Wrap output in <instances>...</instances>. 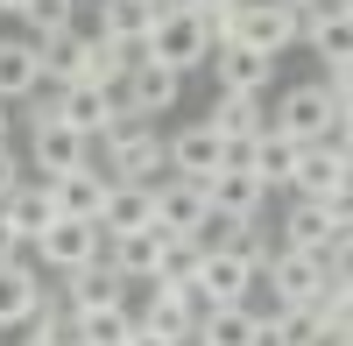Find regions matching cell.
<instances>
[{"label": "cell", "mask_w": 353, "mask_h": 346, "mask_svg": "<svg viewBox=\"0 0 353 346\" xmlns=\"http://www.w3.org/2000/svg\"><path fill=\"white\" fill-rule=\"evenodd\" d=\"M261 262H269V241H261L254 226L241 241H226V247H205V262H198V304L205 311H212V304H254Z\"/></svg>", "instance_id": "obj_1"}, {"label": "cell", "mask_w": 353, "mask_h": 346, "mask_svg": "<svg viewBox=\"0 0 353 346\" xmlns=\"http://www.w3.org/2000/svg\"><path fill=\"white\" fill-rule=\"evenodd\" d=\"M92 163L106 170L113 184H156L163 177V134H156V121H113L99 141H92Z\"/></svg>", "instance_id": "obj_2"}, {"label": "cell", "mask_w": 353, "mask_h": 346, "mask_svg": "<svg viewBox=\"0 0 353 346\" xmlns=\"http://www.w3.org/2000/svg\"><path fill=\"white\" fill-rule=\"evenodd\" d=\"M339 121H353V106H339L332 92H325V85H318V78H304V85H290V92L269 106V128H283L290 141H304V149H311V141H325Z\"/></svg>", "instance_id": "obj_3"}, {"label": "cell", "mask_w": 353, "mask_h": 346, "mask_svg": "<svg viewBox=\"0 0 353 346\" xmlns=\"http://www.w3.org/2000/svg\"><path fill=\"white\" fill-rule=\"evenodd\" d=\"M141 57H149V64H170L176 78L205 71V57H212V43H205V21H198L191 8H163V14L149 21V36H141Z\"/></svg>", "instance_id": "obj_4"}, {"label": "cell", "mask_w": 353, "mask_h": 346, "mask_svg": "<svg viewBox=\"0 0 353 346\" xmlns=\"http://www.w3.org/2000/svg\"><path fill=\"white\" fill-rule=\"evenodd\" d=\"M353 226V198H290V212H283V241L276 247H304V254H325L339 234Z\"/></svg>", "instance_id": "obj_5"}, {"label": "cell", "mask_w": 353, "mask_h": 346, "mask_svg": "<svg viewBox=\"0 0 353 346\" xmlns=\"http://www.w3.org/2000/svg\"><path fill=\"white\" fill-rule=\"evenodd\" d=\"M226 43L283 57L290 43H297V8H283V0H233V8H226Z\"/></svg>", "instance_id": "obj_6"}, {"label": "cell", "mask_w": 353, "mask_h": 346, "mask_svg": "<svg viewBox=\"0 0 353 346\" xmlns=\"http://www.w3.org/2000/svg\"><path fill=\"white\" fill-rule=\"evenodd\" d=\"M50 106H57V121H64L71 134H85V141H99L113 121H134V113L121 106V85H113V92H106V85H50Z\"/></svg>", "instance_id": "obj_7"}, {"label": "cell", "mask_w": 353, "mask_h": 346, "mask_svg": "<svg viewBox=\"0 0 353 346\" xmlns=\"http://www.w3.org/2000/svg\"><path fill=\"white\" fill-rule=\"evenodd\" d=\"M261 283H269V304H254L261 318L283 304H311L318 283H325V254H304V247H269V262H261Z\"/></svg>", "instance_id": "obj_8"}, {"label": "cell", "mask_w": 353, "mask_h": 346, "mask_svg": "<svg viewBox=\"0 0 353 346\" xmlns=\"http://www.w3.org/2000/svg\"><path fill=\"white\" fill-rule=\"evenodd\" d=\"M106 247V234H99V219H64L57 212L43 234H36V247H28V262L36 269H50V276H64V269H85L92 254Z\"/></svg>", "instance_id": "obj_9"}, {"label": "cell", "mask_w": 353, "mask_h": 346, "mask_svg": "<svg viewBox=\"0 0 353 346\" xmlns=\"http://www.w3.org/2000/svg\"><path fill=\"white\" fill-rule=\"evenodd\" d=\"M198 290L191 283H149V297H141L134 311V325L141 332H156V339H176V346H191V325H198Z\"/></svg>", "instance_id": "obj_10"}, {"label": "cell", "mask_w": 353, "mask_h": 346, "mask_svg": "<svg viewBox=\"0 0 353 346\" xmlns=\"http://www.w3.org/2000/svg\"><path fill=\"white\" fill-rule=\"evenodd\" d=\"M78 163H92V141L57 121V106L43 113V121H28V177H64V170H78Z\"/></svg>", "instance_id": "obj_11"}, {"label": "cell", "mask_w": 353, "mask_h": 346, "mask_svg": "<svg viewBox=\"0 0 353 346\" xmlns=\"http://www.w3.org/2000/svg\"><path fill=\"white\" fill-rule=\"evenodd\" d=\"M353 184V149H339V141H311V149H297V170H290V198H339Z\"/></svg>", "instance_id": "obj_12"}, {"label": "cell", "mask_w": 353, "mask_h": 346, "mask_svg": "<svg viewBox=\"0 0 353 346\" xmlns=\"http://www.w3.org/2000/svg\"><path fill=\"white\" fill-rule=\"evenodd\" d=\"M50 290H57V304H64V311H106V304H128V283H121V269H113L106 254H92L85 269H64Z\"/></svg>", "instance_id": "obj_13"}, {"label": "cell", "mask_w": 353, "mask_h": 346, "mask_svg": "<svg viewBox=\"0 0 353 346\" xmlns=\"http://www.w3.org/2000/svg\"><path fill=\"white\" fill-rule=\"evenodd\" d=\"M176 99H184V78H176L170 64H149V57H134L128 78H121V106L134 113V121H156V113H170Z\"/></svg>", "instance_id": "obj_14"}, {"label": "cell", "mask_w": 353, "mask_h": 346, "mask_svg": "<svg viewBox=\"0 0 353 346\" xmlns=\"http://www.w3.org/2000/svg\"><path fill=\"white\" fill-rule=\"evenodd\" d=\"M163 163H170V177L205 184V177H219V170H226V141L205 128V121H191V128H176V134L163 141Z\"/></svg>", "instance_id": "obj_15"}, {"label": "cell", "mask_w": 353, "mask_h": 346, "mask_svg": "<svg viewBox=\"0 0 353 346\" xmlns=\"http://www.w3.org/2000/svg\"><path fill=\"white\" fill-rule=\"evenodd\" d=\"M205 71L219 78V92H261V99H269L276 57H261V50H248V43H219L212 57H205Z\"/></svg>", "instance_id": "obj_16"}, {"label": "cell", "mask_w": 353, "mask_h": 346, "mask_svg": "<svg viewBox=\"0 0 353 346\" xmlns=\"http://www.w3.org/2000/svg\"><path fill=\"white\" fill-rule=\"evenodd\" d=\"M43 269L28 262V254H14V262H0V332H21L28 318H36V304H43Z\"/></svg>", "instance_id": "obj_17"}, {"label": "cell", "mask_w": 353, "mask_h": 346, "mask_svg": "<svg viewBox=\"0 0 353 346\" xmlns=\"http://www.w3.org/2000/svg\"><path fill=\"white\" fill-rule=\"evenodd\" d=\"M205 205L219 219H233V226H254L261 205H269V191H261L254 170H219V177H205Z\"/></svg>", "instance_id": "obj_18"}, {"label": "cell", "mask_w": 353, "mask_h": 346, "mask_svg": "<svg viewBox=\"0 0 353 346\" xmlns=\"http://www.w3.org/2000/svg\"><path fill=\"white\" fill-rule=\"evenodd\" d=\"M205 212H212V205H205V184L170 177V170L156 177V226H163V234H198Z\"/></svg>", "instance_id": "obj_19"}, {"label": "cell", "mask_w": 353, "mask_h": 346, "mask_svg": "<svg viewBox=\"0 0 353 346\" xmlns=\"http://www.w3.org/2000/svg\"><path fill=\"white\" fill-rule=\"evenodd\" d=\"M141 226H156V184H106L99 198V234H141Z\"/></svg>", "instance_id": "obj_20"}, {"label": "cell", "mask_w": 353, "mask_h": 346, "mask_svg": "<svg viewBox=\"0 0 353 346\" xmlns=\"http://www.w3.org/2000/svg\"><path fill=\"white\" fill-rule=\"evenodd\" d=\"M50 184V205L64 212V219H99V198H106V170L99 163H78V170H64V177H43Z\"/></svg>", "instance_id": "obj_21"}, {"label": "cell", "mask_w": 353, "mask_h": 346, "mask_svg": "<svg viewBox=\"0 0 353 346\" xmlns=\"http://www.w3.org/2000/svg\"><path fill=\"white\" fill-rule=\"evenodd\" d=\"M205 128H212L226 149H233V141H254L261 128H269V99H261V92H219L212 113H205Z\"/></svg>", "instance_id": "obj_22"}, {"label": "cell", "mask_w": 353, "mask_h": 346, "mask_svg": "<svg viewBox=\"0 0 353 346\" xmlns=\"http://www.w3.org/2000/svg\"><path fill=\"white\" fill-rule=\"evenodd\" d=\"M254 339H261V311L254 304H212L191 325V346H254Z\"/></svg>", "instance_id": "obj_23"}, {"label": "cell", "mask_w": 353, "mask_h": 346, "mask_svg": "<svg viewBox=\"0 0 353 346\" xmlns=\"http://www.w3.org/2000/svg\"><path fill=\"white\" fill-rule=\"evenodd\" d=\"M0 219L14 226V241H21V247H36V234L57 219V205H50V184H43V177H21L8 198H0Z\"/></svg>", "instance_id": "obj_24"}, {"label": "cell", "mask_w": 353, "mask_h": 346, "mask_svg": "<svg viewBox=\"0 0 353 346\" xmlns=\"http://www.w3.org/2000/svg\"><path fill=\"white\" fill-rule=\"evenodd\" d=\"M36 85H43V50H36V36H0V99L21 106Z\"/></svg>", "instance_id": "obj_25"}, {"label": "cell", "mask_w": 353, "mask_h": 346, "mask_svg": "<svg viewBox=\"0 0 353 346\" xmlns=\"http://www.w3.org/2000/svg\"><path fill=\"white\" fill-rule=\"evenodd\" d=\"M156 247H163V226H141V234H113L99 254H106L113 269H121V283H128V290H134V283L149 290V276H156Z\"/></svg>", "instance_id": "obj_26"}, {"label": "cell", "mask_w": 353, "mask_h": 346, "mask_svg": "<svg viewBox=\"0 0 353 346\" xmlns=\"http://www.w3.org/2000/svg\"><path fill=\"white\" fill-rule=\"evenodd\" d=\"M297 149H304V141H290L283 128H261V134L248 141V170L261 177V191H283V184H290V170H297Z\"/></svg>", "instance_id": "obj_27"}, {"label": "cell", "mask_w": 353, "mask_h": 346, "mask_svg": "<svg viewBox=\"0 0 353 346\" xmlns=\"http://www.w3.org/2000/svg\"><path fill=\"white\" fill-rule=\"evenodd\" d=\"M156 14H163L156 0H99V28H92V36L121 43V50H141V36H149Z\"/></svg>", "instance_id": "obj_28"}, {"label": "cell", "mask_w": 353, "mask_h": 346, "mask_svg": "<svg viewBox=\"0 0 353 346\" xmlns=\"http://www.w3.org/2000/svg\"><path fill=\"white\" fill-rule=\"evenodd\" d=\"M43 85H78L85 78V57H92V36L85 28H64V36H43Z\"/></svg>", "instance_id": "obj_29"}, {"label": "cell", "mask_w": 353, "mask_h": 346, "mask_svg": "<svg viewBox=\"0 0 353 346\" xmlns=\"http://www.w3.org/2000/svg\"><path fill=\"white\" fill-rule=\"evenodd\" d=\"M71 339H85V346H128V339H134V311H128V304L71 311Z\"/></svg>", "instance_id": "obj_30"}, {"label": "cell", "mask_w": 353, "mask_h": 346, "mask_svg": "<svg viewBox=\"0 0 353 346\" xmlns=\"http://www.w3.org/2000/svg\"><path fill=\"white\" fill-rule=\"evenodd\" d=\"M198 262H205V241L198 234H163L149 283H191V290H198Z\"/></svg>", "instance_id": "obj_31"}, {"label": "cell", "mask_w": 353, "mask_h": 346, "mask_svg": "<svg viewBox=\"0 0 353 346\" xmlns=\"http://www.w3.org/2000/svg\"><path fill=\"white\" fill-rule=\"evenodd\" d=\"M261 332H269V346H325V325H318L311 304H283L261 318Z\"/></svg>", "instance_id": "obj_32"}, {"label": "cell", "mask_w": 353, "mask_h": 346, "mask_svg": "<svg viewBox=\"0 0 353 346\" xmlns=\"http://www.w3.org/2000/svg\"><path fill=\"white\" fill-rule=\"evenodd\" d=\"M14 21H21L36 43H43V36H64V28H78V0H28Z\"/></svg>", "instance_id": "obj_33"}, {"label": "cell", "mask_w": 353, "mask_h": 346, "mask_svg": "<svg viewBox=\"0 0 353 346\" xmlns=\"http://www.w3.org/2000/svg\"><path fill=\"white\" fill-rule=\"evenodd\" d=\"M21 177H28V163L14 156V141H0V198H8V191H14Z\"/></svg>", "instance_id": "obj_34"}, {"label": "cell", "mask_w": 353, "mask_h": 346, "mask_svg": "<svg viewBox=\"0 0 353 346\" xmlns=\"http://www.w3.org/2000/svg\"><path fill=\"white\" fill-rule=\"evenodd\" d=\"M14 254H28V247L14 241V226H8V219H0V262H14Z\"/></svg>", "instance_id": "obj_35"}, {"label": "cell", "mask_w": 353, "mask_h": 346, "mask_svg": "<svg viewBox=\"0 0 353 346\" xmlns=\"http://www.w3.org/2000/svg\"><path fill=\"white\" fill-rule=\"evenodd\" d=\"M170 8H191V14H219V8H233V0H170Z\"/></svg>", "instance_id": "obj_36"}, {"label": "cell", "mask_w": 353, "mask_h": 346, "mask_svg": "<svg viewBox=\"0 0 353 346\" xmlns=\"http://www.w3.org/2000/svg\"><path fill=\"white\" fill-rule=\"evenodd\" d=\"M128 346H176V339H156V332H141V325H134V339H128Z\"/></svg>", "instance_id": "obj_37"}, {"label": "cell", "mask_w": 353, "mask_h": 346, "mask_svg": "<svg viewBox=\"0 0 353 346\" xmlns=\"http://www.w3.org/2000/svg\"><path fill=\"white\" fill-rule=\"evenodd\" d=\"M8 134H14V106L0 99V141H8Z\"/></svg>", "instance_id": "obj_38"}, {"label": "cell", "mask_w": 353, "mask_h": 346, "mask_svg": "<svg viewBox=\"0 0 353 346\" xmlns=\"http://www.w3.org/2000/svg\"><path fill=\"white\" fill-rule=\"evenodd\" d=\"M21 8H28V0H0V14H21Z\"/></svg>", "instance_id": "obj_39"}, {"label": "cell", "mask_w": 353, "mask_h": 346, "mask_svg": "<svg viewBox=\"0 0 353 346\" xmlns=\"http://www.w3.org/2000/svg\"><path fill=\"white\" fill-rule=\"evenodd\" d=\"M325 346H353V339H325Z\"/></svg>", "instance_id": "obj_40"}, {"label": "cell", "mask_w": 353, "mask_h": 346, "mask_svg": "<svg viewBox=\"0 0 353 346\" xmlns=\"http://www.w3.org/2000/svg\"><path fill=\"white\" fill-rule=\"evenodd\" d=\"M64 346H85V339H64Z\"/></svg>", "instance_id": "obj_41"}, {"label": "cell", "mask_w": 353, "mask_h": 346, "mask_svg": "<svg viewBox=\"0 0 353 346\" xmlns=\"http://www.w3.org/2000/svg\"><path fill=\"white\" fill-rule=\"evenodd\" d=\"M156 8H170V0H156Z\"/></svg>", "instance_id": "obj_42"}, {"label": "cell", "mask_w": 353, "mask_h": 346, "mask_svg": "<svg viewBox=\"0 0 353 346\" xmlns=\"http://www.w3.org/2000/svg\"><path fill=\"white\" fill-rule=\"evenodd\" d=\"M78 8H85V0H78Z\"/></svg>", "instance_id": "obj_43"}]
</instances>
